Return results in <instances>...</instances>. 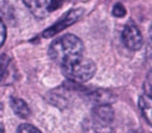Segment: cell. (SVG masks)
I'll list each match as a JSON object with an SVG mask.
<instances>
[{"mask_svg":"<svg viewBox=\"0 0 152 133\" xmlns=\"http://www.w3.org/2000/svg\"><path fill=\"white\" fill-rule=\"evenodd\" d=\"M83 43L74 34H64L55 39L49 48V56L61 66L82 57Z\"/></svg>","mask_w":152,"mask_h":133,"instance_id":"6da1fadb","label":"cell"},{"mask_svg":"<svg viewBox=\"0 0 152 133\" xmlns=\"http://www.w3.org/2000/svg\"><path fill=\"white\" fill-rule=\"evenodd\" d=\"M114 110L108 103L94 107L91 114L84 119L82 127L84 133H114Z\"/></svg>","mask_w":152,"mask_h":133,"instance_id":"7a4b0ae2","label":"cell"},{"mask_svg":"<svg viewBox=\"0 0 152 133\" xmlns=\"http://www.w3.org/2000/svg\"><path fill=\"white\" fill-rule=\"evenodd\" d=\"M95 71V63L86 57H80L76 61L62 66L63 75L71 82H86L94 76Z\"/></svg>","mask_w":152,"mask_h":133,"instance_id":"3957f363","label":"cell"},{"mask_svg":"<svg viewBox=\"0 0 152 133\" xmlns=\"http://www.w3.org/2000/svg\"><path fill=\"white\" fill-rule=\"evenodd\" d=\"M82 8H72L70 10L68 13H65L58 21H56L53 25H51L49 28H46L42 36L44 38H50V37H53L56 33H58L59 31H62L63 28L72 25L74 23H76L78 20V18L82 15Z\"/></svg>","mask_w":152,"mask_h":133,"instance_id":"277c9868","label":"cell"},{"mask_svg":"<svg viewBox=\"0 0 152 133\" xmlns=\"http://www.w3.org/2000/svg\"><path fill=\"white\" fill-rule=\"evenodd\" d=\"M122 42L129 50H139L142 45V36L134 23H128L122 31Z\"/></svg>","mask_w":152,"mask_h":133,"instance_id":"5b68a950","label":"cell"},{"mask_svg":"<svg viewBox=\"0 0 152 133\" xmlns=\"http://www.w3.org/2000/svg\"><path fill=\"white\" fill-rule=\"evenodd\" d=\"M17 77L15 68L12 65L10 57L0 55V86L11 84Z\"/></svg>","mask_w":152,"mask_h":133,"instance_id":"8992f818","label":"cell"},{"mask_svg":"<svg viewBox=\"0 0 152 133\" xmlns=\"http://www.w3.org/2000/svg\"><path fill=\"white\" fill-rule=\"evenodd\" d=\"M23 2L30 10V12L38 19L45 18L49 12L48 0H23Z\"/></svg>","mask_w":152,"mask_h":133,"instance_id":"52a82bcc","label":"cell"},{"mask_svg":"<svg viewBox=\"0 0 152 133\" xmlns=\"http://www.w3.org/2000/svg\"><path fill=\"white\" fill-rule=\"evenodd\" d=\"M139 108L145 120L152 126V97L148 95H141L139 97Z\"/></svg>","mask_w":152,"mask_h":133,"instance_id":"ba28073f","label":"cell"},{"mask_svg":"<svg viewBox=\"0 0 152 133\" xmlns=\"http://www.w3.org/2000/svg\"><path fill=\"white\" fill-rule=\"evenodd\" d=\"M11 107L14 113L20 118H27L30 115V108L27 103L19 97H11Z\"/></svg>","mask_w":152,"mask_h":133,"instance_id":"9c48e42d","label":"cell"},{"mask_svg":"<svg viewBox=\"0 0 152 133\" xmlns=\"http://www.w3.org/2000/svg\"><path fill=\"white\" fill-rule=\"evenodd\" d=\"M17 133H42V132L31 124H21L18 127Z\"/></svg>","mask_w":152,"mask_h":133,"instance_id":"30bf717a","label":"cell"},{"mask_svg":"<svg viewBox=\"0 0 152 133\" xmlns=\"http://www.w3.org/2000/svg\"><path fill=\"white\" fill-rule=\"evenodd\" d=\"M144 90L146 95L152 97V70L146 75V78L144 81Z\"/></svg>","mask_w":152,"mask_h":133,"instance_id":"8fae6325","label":"cell"},{"mask_svg":"<svg viewBox=\"0 0 152 133\" xmlns=\"http://www.w3.org/2000/svg\"><path fill=\"white\" fill-rule=\"evenodd\" d=\"M113 14L118 18H122L125 14H126V10L124 7V5L121 4H116L114 7H113Z\"/></svg>","mask_w":152,"mask_h":133,"instance_id":"7c38bea8","label":"cell"},{"mask_svg":"<svg viewBox=\"0 0 152 133\" xmlns=\"http://www.w3.org/2000/svg\"><path fill=\"white\" fill-rule=\"evenodd\" d=\"M5 39H6V26L4 21L0 19V46L4 44Z\"/></svg>","mask_w":152,"mask_h":133,"instance_id":"4fadbf2b","label":"cell"},{"mask_svg":"<svg viewBox=\"0 0 152 133\" xmlns=\"http://www.w3.org/2000/svg\"><path fill=\"white\" fill-rule=\"evenodd\" d=\"M64 0H49V11H55V10H57L61 5H62V2H63Z\"/></svg>","mask_w":152,"mask_h":133,"instance_id":"5bb4252c","label":"cell"},{"mask_svg":"<svg viewBox=\"0 0 152 133\" xmlns=\"http://www.w3.org/2000/svg\"><path fill=\"white\" fill-rule=\"evenodd\" d=\"M0 133H5V128H4V125L0 122Z\"/></svg>","mask_w":152,"mask_h":133,"instance_id":"9a60e30c","label":"cell"},{"mask_svg":"<svg viewBox=\"0 0 152 133\" xmlns=\"http://www.w3.org/2000/svg\"><path fill=\"white\" fill-rule=\"evenodd\" d=\"M150 38H151V40H152V25H151V27H150Z\"/></svg>","mask_w":152,"mask_h":133,"instance_id":"2e32d148","label":"cell"}]
</instances>
